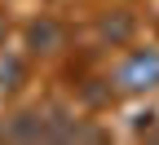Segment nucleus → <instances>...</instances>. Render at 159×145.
Here are the masks:
<instances>
[{
	"label": "nucleus",
	"instance_id": "f257e3e1",
	"mask_svg": "<svg viewBox=\"0 0 159 145\" xmlns=\"http://www.w3.org/2000/svg\"><path fill=\"white\" fill-rule=\"evenodd\" d=\"M119 92H155L159 88V49H137L115 70Z\"/></svg>",
	"mask_w": 159,
	"mask_h": 145
},
{
	"label": "nucleus",
	"instance_id": "f03ea898",
	"mask_svg": "<svg viewBox=\"0 0 159 145\" xmlns=\"http://www.w3.org/2000/svg\"><path fill=\"white\" fill-rule=\"evenodd\" d=\"M22 35H27V53L31 57H53V53L66 49V27L57 22V18H49V13L31 18Z\"/></svg>",
	"mask_w": 159,
	"mask_h": 145
},
{
	"label": "nucleus",
	"instance_id": "7ed1b4c3",
	"mask_svg": "<svg viewBox=\"0 0 159 145\" xmlns=\"http://www.w3.org/2000/svg\"><path fill=\"white\" fill-rule=\"evenodd\" d=\"M133 31H137V18H133L128 9L102 13V22H97V35H102V40H111V44H128V40H133Z\"/></svg>",
	"mask_w": 159,
	"mask_h": 145
},
{
	"label": "nucleus",
	"instance_id": "20e7f679",
	"mask_svg": "<svg viewBox=\"0 0 159 145\" xmlns=\"http://www.w3.org/2000/svg\"><path fill=\"white\" fill-rule=\"evenodd\" d=\"M5 35H9V13L0 9V44H5Z\"/></svg>",
	"mask_w": 159,
	"mask_h": 145
}]
</instances>
